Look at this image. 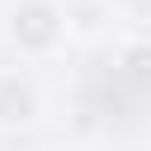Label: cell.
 I'll list each match as a JSON object with an SVG mask.
<instances>
[{"label": "cell", "instance_id": "1", "mask_svg": "<svg viewBox=\"0 0 151 151\" xmlns=\"http://www.w3.org/2000/svg\"><path fill=\"white\" fill-rule=\"evenodd\" d=\"M0 36L18 60H55L73 42V18L60 0H12L0 12Z\"/></svg>", "mask_w": 151, "mask_h": 151}, {"label": "cell", "instance_id": "2", "mask_svg": "<svg viewBox=\"0 0 151 151\" xmlns=\"http://www.w3.org/2000/svg\"><path fill=\"white\" fill-rule=\"evenodd\" d=\"M42 121V91L24 73H0V127H30Z\"/></svg>", "mask_w": 151, "mask_h": 151}, {"label": "cell", "instance_id": "3", "mask_svg": "<svg viewBox=\"0 0 151 151\" xmlns=\"http://www.w3.org/2000/svg\"><path fill=\"white\" fill-rule=\"evenodd\" d=\"M67 18H73V42H97V36H109V0H73L67 6Z\"/></svg>", "mask_w": 151, "mask_h": 151}, {"label": "cell", "instance_id": "4", "mask_svg": "<svg viewBox=\"0 0 151 151\" xmlns=\"http://www.w3.org/2000/svg\"><path fill=\"white\" fill-rule=\"evenodd\" d=\"M24 151H73V145H60V139H36V145H24Z\"/></svg>", "mask_w": 151, "mask_h": 151}]
</instances>
